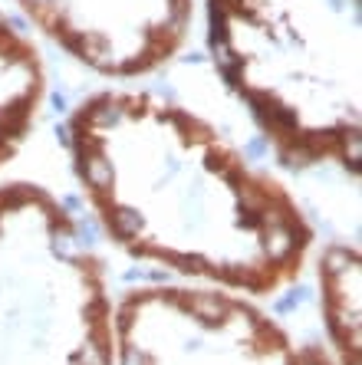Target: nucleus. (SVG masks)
<instances>
[{
    "mask_svg": "<svg viewBox=\"0 0 362 365\" xmlns=\"http://www.w3.org/2000/svg\"><path fill=\"white\" fill-rule=\"evenodd\" d=\"M356 30L359 0H208L221 76L286 165L359 171Z\"/></svg>",
    "mask_w": 362,
    "mask_h": 365,
    "instance_id": "nucleus-2",
    "label": "nucleus"
},
{
    "mask_svg": "<svg viewBox=\"0 0 362 365\" xmlns=\"http://www.w3.org/2000/svg\"><path fill=\"white\" fill-rule=\"evenodd\" d=\"M76 60L102 73H145L169 60L191 17V0H17Z\"/></svg>",
    "mask_w": 362,
    "mask_h": 365,
    "instance_id": "nucleus-3",
    "label": "nucleus"
},
{
    "mask_svg": "<svg viewBox=\"0 0 362 365\" xmlns=\"http://www.w3.org/2000/svg\"><path fill=\"white\" fill-rule=\"evenodd\" d=\"M63 142L99 221L142 260L263 293L310 244L293 204L169 102L96 96Z\"/></svg>",
    "mask_w": 362,
    "mask_h": 365,
    "instance_id": "nucleus-1",
    "label": "nucleus"
},
{
    "mask_svg": "<svg viewBox=\"0 0 362 365\" xmlns=\"http://www.w3.org/2000/svg\"><path fill=\"white\" fill-rule=\"evenodd\" d=\"M40 73L17 20L0 17V162L14 152L34 122Z\"/></svg>",
    "mask_w": 362,
    "mask_h": 365,
    "instance_id": "nucleus-4",
    "label": "nucleus"
}]
</instances>
